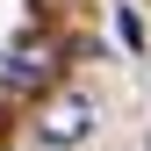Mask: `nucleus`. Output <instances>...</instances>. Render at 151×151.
I'll return each mask as SVG.
<instances>
[{"mask_svg": "<svg viewBox=\"0 0 151 151\" xmlns=\"http://www.w3.org/2000/svg\"><path fill=\"white\" fill-rule=\"evenodd\" d=\"M115 36H122L129 50H144V22H137V7H129V0L115 7Z\"/></svg>", "mask_w": 151, "mask_h": 151, "instance_id": "3", "label": "nucleus"}, {"mask_svg": "<svg viewBox=\"0 0 151 151\" xmlns=\"http://www.w3.org/2000/svg\"><path fill=\"white\" fill-rule=\"evenodd\" d=\"M93 122H101V108H93V93H58L50 86L43 93V108H36V144L43 151H79L86 137H93Z\"/></svg>", "mask_w": 151, "mask_h": 151, "instance_id": "2", "label": "nucleus"}, {"mask_svg": "<svg viewBox=\"0 0 151 151\" xmlns=\"http://www.w3.org/2000/svg\"><path fill=\"white\" fill-rule=\"evenodd\" d=\"M58 36L50 29H22L7 36V50H0V93L7 101H43L50 86H58Z\"/></svg>", "mask_w": 151, "mask_h": 151, "instance_id": "1", "label": "nucleus"}]
</instances>
